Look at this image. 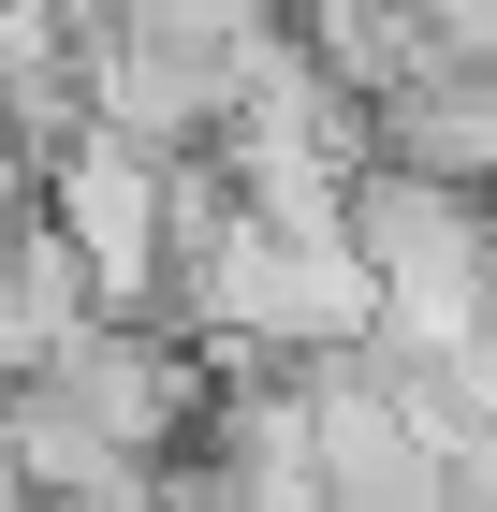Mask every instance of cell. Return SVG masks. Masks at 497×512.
I'll return each instance as SVG.
<instances>
[{"label": "cell", "instance_id": "obj_2", "mask_svg": "<svg viewBox=\"0 0 497 512\" xmlns=\"http://www.w3.org/2000/svg\"><path fill=\"white\" fill-rule=\"evenodd\" d=\"M322 381V469H337V512H454V454L410 425V395L381 381V366L351 352V366H307Z\"/></svg>", "mask_w": 497, "mask_h": 512}, {"label": "cell", "instance_id": "obj_1", "mask_svg": "<svg viewBox=\"0 0 497 512\" xmlns=\"http://www.w3.org/2000/svg\"><path fill=\"white\" fill-rule=\"evenodd\" d=\"M30 205L88 249V278H103L117 322H161V293H176V161L161 147H132V132L88 118L59 161H30Z\"/></svg>", "mask_w": 497, "mask_h": 512}, {"label": "cell", "instance_id": "obj_4", "mask_svg": "<svg viewBox=\"0 0 497 512\" xmlns=\"http://www.w3.org/2000/svg\"><path fill=\"white\" fill-rule=\"evenodd\" d=\"M161 512H234V498H220L205 469H176V483H161Z\"/></svg>", "mask_w": 497, "mask_h": 512}, {"label": "cell", "instance_id": "obj_3", "mask_svg": "<svg viewBox=\"0 0 497 512\" xmlns=\"http://www.w3.org/2000/svg\"><path fill=\"white\" fill-rule=\"evenodd\" d=\"M88 322H117V308H103V278H88V249L30 205V235H15V308H0V366H15V381H44Z\"/></svg>", "mask_w": 497, "mask_h": 512}]
</instances>
